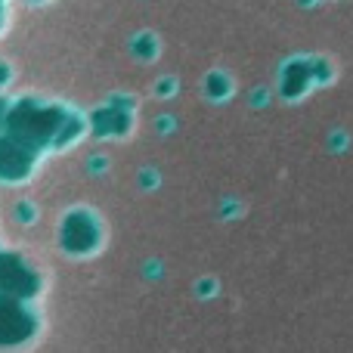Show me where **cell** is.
Returning <instances> with one entry per match:
<instances>
[{
	"instance_id": "277c9868",
	"label": "cell",
	"mask_w": 353,
	"mask_h": 353,
	"mask_svg": "<svg viewBox=\"0 0 353 353\" xmlns=\"http://www.w3.org/2000/svg\"><path fill=\"white\" fill-rule=\"evenodd\" d=\"M62 242H65V248H72V251H87L93 242H97V230H93V223L84 217V214H74V217L65 220Z\"/></svg>"
},
{
	"instance_id": "7a4b0ae2",
	"label": "cell",
	"mask_w": 353,
	"mask_h": 353,
	"mask_svg": "<svg viewBox=\"0 0 353 353\" xmlns=\"http://www.w3.org/2000/svg\"><path fill=\"white\" fill-rule=\"evenodd\" d=\"M34 332V319L12 298H0V344H22Z\"/></svg>"
},
{
	"instance_id": "52a82bcc",
	"label": "cell",
	"mask_w": 353,
	"mask_h": 353,
	"mask_svg": "<svg viewBox=\"0 0 353 353\" xmlns=\"http://www.w3.org/2000/svg\"><path fill=\"white\" fill-rule=\"evenodd\" d=\"M0 81H3V65H0Z\"/></svg>"
},
{
	"instance_id": "6da1fadb",
	"label": "cell",
	"mask_w": 353,
	"mask_h": 353,
	"mask_svg": "<svg viewBox=\"0 0 353 353\" xmlns=\"http://www.w3.org/2000/svg\"><path fill=\"white\" fill-rule=\"evenodd\" d=\"M59 121L62 118L56 115V112L34 109V105H19V109L12 112V118H10L12 130L19 134V140L22 143H43L56 128H59Z\"/></svg>"
},
{
	"instance_id": "8992f818",
	"label": "cell",
	"mask_w": 353,
	"mask_h": 353,
	"mask_svg": "<svg viewBox=\"0 0 353 353\" xmlns=\"http://www.w3.org/2000/svg\"><path fill=\"white\" fill-rule=\"evenodd\" d=\"M121 128H124L121 112H118V115L115 112H103V115H97V130H103V134L105 130H121Z\"/></svg>"
},
{
	"instance_id": "5b68a950",
	"label": "cell",
	"mask_w": 353,
	"mask_h": 353,
	"mask_svg": "<svg viewBox=\"0 0 353 353\" xmlns=\"http://www.w3.org/2000/svg\"><path fill=\"white\" fill-rule=\"evenodd\" d=\"M31 165V152L22 143L0 140V176H22Z\"/></svg>"
},
{
	"instance_id": "3957f363",
	"label": "cell",
	"mask_w": 353,
	"mask_h": 353,
	"mask_svg": "<svg viewBox=\"0 0 353 353\" xmlns=\"http://www.w3.org/2000/svg\"><path fill=\"white\" fill-rule=\"evenodd\" d=\"M0 292L10 294V298H28L37 292V279L22 261L0 257Z\"/></svg>"
}]
</instances>
